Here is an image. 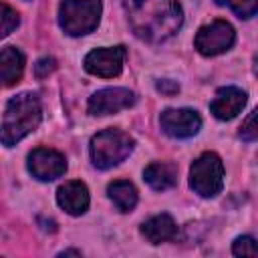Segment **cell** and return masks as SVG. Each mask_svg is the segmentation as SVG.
Returning <instances> with one entry per match:
<instances>
[{
	"instance_id": "15",
	"label": "cell",
	"mask_w": 258,
	"mask_h": 258,
	"mask_svg": "<svg viewBox=\"0 0 258 258\" xmlns=\"http://www.w3.org/2000/svg\"><path fill=\"white\" fill-rule=\"evenodd\" d=\"M24 54L16 46H4L0 52V77L4 87H12L22 79Z\"/></svg>"
},
{
	"instance_id": "1",
	"label": "cell",
	"mask_w": 258,
	"mask_h": 258,
	"mask_svg": "<svg viewBox=\"0 0 258 258\" xmlns=\"http://www.w3.org/2000/svg\"><path fill=\"white\" fill-rule=\"evenodd\" d=\"M129 26L145 42H163L183 24V10L177 0H121Z\"/></svg>"
},
{
	"instance_id": "17",
	"label": "cell",
	"mask_w": 258,
	"mask_h": 258,
	"mask_svg": "<svg viewBox=\"0 0 258 258\" xmlns=\"http://www.w3.org/2000/svg\"><path fill=\"white\" fill-rule=\"evenodd\" d=\"M220 6H228L240 18H252L258 12V0H214Z\"/></svg>"
},
{
	"instance_id": "13",
	"label": "cell",
	"mask_w": 258,
	"mask_h": 258,
	"mask_svg": "<svg viewBox=\"0 0 258 258\" xmlns=\"http://www.w3.org/2000/svg\"><path fill=\"white\" fill-rule=\"evenodd\" d=\"M143 179L155 191L171 189L177 183V165L171 161H153L143 169Z\"/></svg>"
},
{
	"instance_id": "3",
	"label": "cell",
	"mask_w": 258,
	"mask_h": 258,
	"mask_svg": "<svg viewBox=\"0 0 258 258\" xmlns=\"http://www.w3.org/2000/svg\"><path fill=\"white\" fill-rule=\"evenodd\" d=\"M135 147V139L121 129H103L91 137L89 153L97 169H111L125 161Z\"/></svg>"
},
{
	"instance_id": "19",
	"label": "cell",
	"mask_w": 258,
	"mask_h": 258,
	"mask_svg": "<svg viewBox=\"0 0 258 258\" xmlns=\"http://www.w3.org/2000/svg\"><path fill=\"white\" fill-rule=\"evenodd\" d=\"M234 256H258V242L252 236H238L232 244Z\"/></svg>"
},
{
	"instance_id": "22",
	"label": "cell",
	"mask_w": 258,
	"mask_h": 258,
	"mask_svg": "<svg viewBox=\"0 0 258 258\" xmlns=\"http://www.w3.org/2000/svg\"><path fill=\"white\" fill-rule=\"evenodd\" d=\"M155 89H157L159 93L167 95V97H171V95L179 93V85H177L175 81H171V79H159V81L155 83Z\"/></svg>"
},
{
	"instance_id": "12",
	"label": "cell",
	"mask_w": 258,
	"mask_h": 258,
	"mask_svg": "<svg viewBox=\"0 0 258 258\" xmlns=\"http://www.w3.org/2000/svg\"><path fill=\"white\" fill-rule=\"evenodd\" d=\"M56 204L71 216H81L89 210L91 204V196L89 189L83 181H64L58 189H56Z\"/></svg>"
},
{
	"instance_id": "5",
	"label": "cell",
	"mask_w": 258,
	"mask_h": 258,
	"mask_svg": "<svg viewBox=\"0 0 258 258\" xmlns=\"http://www.w3.org/2000/svg\"><path fill=\"white\" fill-rule=\"evenodd\" d=\"M189 187L200 198H216L224 187V163L218 153H202L189 167Z\"/></svg>"
},
{
	"instance_id": "10",
	"label": "cell",
	"mask_w": 258,
	"mask_h": 258,
	"mask_svg": "<svg viewBox=\"0 0 258 258\" xmlns=\"http://www.w3.org/2000/svg\"><path fill=\"white\" fill-rule=\"evenodd\" d=\"M28 171L38 181H52L67 171V159L60 151L48 147H36L28 153Z\"/></svg>"
},
{
	"instance_id": "21",
	"label": "cell",
	"mask_w": 258,
	"mask_h": 258,
	"mask_svg": "<svg viewBox=\"0 0 258 258\" xmlns=\"http://www.w3.org/2000/svg\"><path fill=\"white\" fill-rule=\"evenodd\" d=\"M54 69H56V60H54L52 56H44V58H38V60H36V64H34V75H36L38 79H44V77H48Z\"/></svg>"
},
{
	"instance_id": "7",
	"label": "cell",
	"mask_w": 258,
	"mask_h": 258,
	"mask_svg": "<svg viewBox=\"0 0 258 258\" xmlns=\"http://www.w3.org/2000/svg\"><path fill=\"white\" fill-rule=\"evenodd\" d=\"M125 54H127V50H125L123 44L103 46V48L91 50L85 56L83 64H85V71L89 75H95V77H101V79H113V77L121 75Z\"/></svg>"
},
{
	"instance_id": "6",
	"label": "cell",
	"mask_w": 258,
	"mask_h": 258,
	"mask_svg": "<svg viewBox=\"0 0 258 258\" xmlns=\"http://www.w3.org/2000/svg\"><path fill=\"white\" fill-rule=\"evenodd\" d=\"M236 30L226 20H214L202 26L194 38V46L202 56H218L234 46Z\"/></svg>"
},
{
	"instance_id": "18",
	"label": "cell",
	"mask_w": 258,
	"mask_h": 258,
	"mask_svg": "<svg viewBox=\"0 0 258 258\" xmlns=\"http://www.w3.org/2000/svg\"><path fill=\"white\" fill-rule=\"evenodd\" d=\"M238 137L242 141H246V143L258 141V107L244 119V123L238 129Z\"/></svg>"
},
{
	"instance_id": "14",
	"label": "cell",
	"mask_w": 258,
	"mask_h": 258,
	"mask_svg": "<svg viewBox=\"0 0 258 258\" xmlns=\"http://www.w3.org/2000/svg\"><path fill=\"white\" fill-rule=\"evenodd\" d=\"M141 234L151 244L169 242L177 234V224L169 214H157V216H151L149 220H145L141 224Z\"/></svg>"
},
{
	"instance_id": "20",
	"label": "cell",
	"mask_w": 258,
	"mask_h": 258,
	"mask_svg": "<svg viewBox=\"0 0 258 258\" xmlns=\"http://www.w3.org/2000/svg\"><path fill=\"white\" fill-rule=\"evenodd\" d=\"M20 24V16L16 10H12L8 4H2V28H0V36L6 38L12 30H16V26Z\"/></svg>"
},
{
	"instance_id": "2",
	"label": "cell",
	"mask_w": 258,
	"mask_h": 258,
	"mask_svg": "<svg viewBox=\"0 0 258 258\" xmlns=\"http://www.w3.org/2000/svg\"><path fill=\"white\" fill-rule=\"evenodd\" d=\"M42 121V103L36 93H20L6 103L2 115V131L0 139L4 147L16 145L28 133L36 131Z\"/></svg>"
},
{
	"instance_id": "11",
	"label": "cell",
	"mask_w": 258,
	"mask_h": 258,
	"mask_svg": "<svg viewBox=\"0 0 258 258\" xmlns=\"http://www.w3.org/2000/svg\"><path fill=\"white\" fill-rule=\"evenodd\" d=\"M246 101H248L246 91L238 87H222L216 91V97L210 103V113L220 121H232L242 113Z\"/></svg>"
},
{
	"instance_id": "4",
	"label": "cell",
	"mask_w": 258,
	"mask_h": 258,
	"mask_svg": "<svg viewBox=\"0 0 258 258\" xmlns=\"http://www.w3.org/2000/svg\"><path fill=\"white\" fill-rule=\"evenodd\" d=\"M101 0H60L58 24L69 36H85L99 26Z\"/></svg>"
},
{
	"instance_id": "9",
	"label": "cell",
	"mask_w": 258,
	"mask_h": 258,
	"mask_svg": "<svg viewBox=\"0 0 258 258\" xmlns=\"http://www.w3.org/2000/svg\"><path fill=\"white\" fill-rule=\"evenodd\" d=\"M161 131L173 139H189L202 127V117L196 109L181 107V109H165L159 115Z\"/></svg>"
},
{
	"instance_id": "8",
	"label": "cell",
	"mask_w": 258,
	"mask_h": 258,
	"mask_svg": "<svg viewBox=\"0 0 258 258\" xmlns=\"http://www.w3.org/2000/svg\"><path fill=\"white\" fill-rule=\"evenodd\" d=\"M135 101H137V97L133 91H129L125 87H107L89 97L87 111H89V115H95V117L115 115L123 109L133 107Z\"/></svg>"
},
{
	"instance_id": "16",
	"label": "cell",
	"mask_w": 258,
	"mask_h": 258,
	"mask_svg": "<svg viewBox=\"0 0 258 258\" xmlns=\"http://www.w3.org/2000/svg\"><path fill=\"white\" fill-rule=\"evenodd\" d=\"M107 196L113 202V206L119 212H123V214L131 212L137 206V189L127 179H115V181H111L107 185Z\"/></svg>"
},
{
	"instance_id": "23",
	"label": "cell",
	"mask_w": 258,
	"mask_h": 258,
	"mask_svg": "<svg viewBox=\"0 0 258 258\" xmlns=\"http://www.w3.org/2000/svg\"><path fill=\"white\" fill-rule=\"evenodd\" d=\"M58 256H81V250H62L58 252Z\"/></svg>"
}]
</instances>
